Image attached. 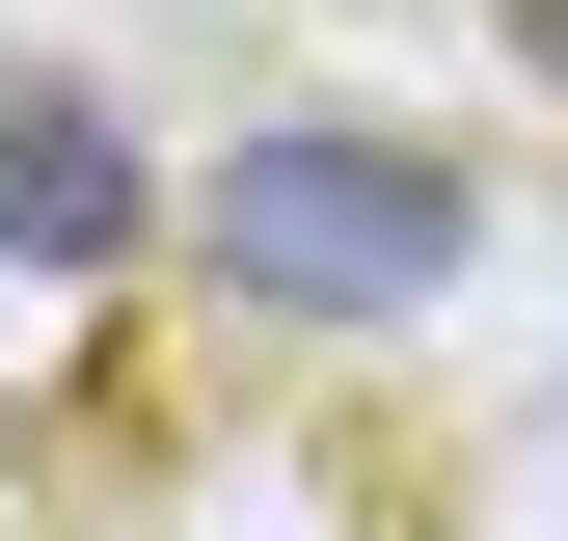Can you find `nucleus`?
Instances as JSON below:
<instances>
[{
    "instance_id": "1",
    "label": "nucleus",
    "mask_w": 568,
    "mask_h": 541,
    "mask_svg": "<svg viewBox=\"0 0 568 541\" xmlns=\"http://www.w3.org/2000/svg\"><path fill=\"white\" fill-rule=\"evenodd\" d=\"M217 270L271 325H406L460 270V163H406V135H244L217 163Z\"/></svg>"
},
{
    "instance_id": "2",
    "label": "nucleus",
    "mask_w": 568,
    "mask_h": 541,
    "mask_svg": "<svg viewBox=\"0 0 568 541\" xmlns=\"http://www.w3.org/2000/svg\"><path fill=\"white\" fill-rule=\"evenodd\" d=\"M135 244H163V163L82 82H0V270H135Z\"/></svg>"
},
{
    "instance_id": "3",
    "label": "nucleus",
    "mask_w": 568,
    "mask_h": 541,
    "mask_svg": "<svg viewBox=\"0 0 568 541\" xmlns=\"http://www.w3.org/2000/svg\"><path fill=\"white\" fill-rule=\"evenodd\" d=\"M515 28H541V54H568V0H515Z\"/></svg>"
}]
</instances>
